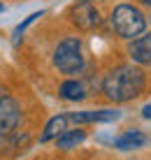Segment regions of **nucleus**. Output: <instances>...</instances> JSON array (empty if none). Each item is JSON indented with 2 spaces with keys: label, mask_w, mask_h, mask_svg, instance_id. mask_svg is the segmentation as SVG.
<instances>
[{
  "label": "nucleus",
  "mask_w": 151,
  "mask_h": 160,
  "mask_svg": "<svg viewBox=\"0 0 151 160\" xmlns=\"http://www.w3.org/2000/svg\"><path fill=\"white\" fill-rule=\"evenodd\" d=\"M144 84H147V79L139 68L121 65V68H114L112 72L105 74L102 93L109 102H128L144 91Z\"/></svg>",
  "instance_id": "f257e3e1"
},
{
  "label": "nucleus",
  "mask_w": 151,
  "mask_h": 160,
  "mask_svg": "<svg viewBox=\"0 0 151 160\" xmlns=\"http://www.w3.org/2000/svg\"><path fill=\"white\" fill-rule=\"evenodd\" d=\"M51 60H54V68L60 74H68V77L79 74L84 70V65H86L84 51H81V40L79 37H65V40H60L54 49Z\"/></svg>",
  "instance_id": "f03ea898"
},
{
  "label": "nucleus",
  "mask_w": 151,
  "mask_h": 160,
  "mask_svg": "<svg viewBox=\"0 0 151 160\" xmlns=\"http://www.w3.org/2000/svg\"><path fill=\"white\" fill-rule=\"evenodd\" d=\"M109 23H112V30L119 37H123V40H135V37H139L144 32V28H147L144 14L139 12L137 7H133V5H116V7L112 9Z\"/></svg>",
  "instance_id": "7ed1b4c3"
},
{
  "label": "nucleus",
  "mask_w": 151,
  "mask_h": 160,
  "mask_svg": "<svg viewBox=\"0 0 151 160\" xmlns=\"http://www.w3.org/2000/svg\"><path fill=\"white\" fill-rule=\"evenodd\" d=\"M68 19L72 21V26H75L77 30H84V32L100 26V12L96 9L93 0H77L70 7Z\"/></svg>",
  "instance_id": "20e7f679"
},
{
  "label": "nucleus",
  "mask_w": 151,
  "mask_h": 160,
  "mask_svg": "<svg viewBox=\"0 0 151 160\" xmlns=\"http://www.w3.org/2000/svg\"><path fill=\"white\" fill-rule=\"evenodd\" d=\"M21 123V104L12 95L0 98V137L14 135Z\"/></svg>",
  "instance_id": "39448f33"
},
{
  "label": "nucleus",
  "mask_w": 151,
  "mask_h": 160,
  "mask_svg": "<svg viewBox=\"0 0 151 160\" xmlns=\"http://www.w3.org/2000/svg\"><path fill=\"white\" fill-rule=\"evenodd\" d=\"M128 51L137 65H151V32H144L142 37L133 40Z\"/></svg>",
  "instance_id": "423d86ee"
},
{
  "label": "nucleus",
  "mask_w": 151,
  "mask_h": 160,
  "mask_svg": "<svg viewBox=\"0 0 151 160\" xmlns=\"http://www.w3.org/2000/svg\"><path fill=\"white\" fill-rule=\"evenodd\" d=\"M70 121L75 123H105V121H116L121 116L119 112H109V109H98V112H75V114H68Z\"/></svg>",
  "instance_id": "0eeeda50"
},
{
  "label": "nucleus",
  "mask_w": 151,
  "mask_h": 160,
  "mask_svg": "<svg viewBox=\"0 0 151 160\" xmlns=\"http://www.w3.org/2000/svg\"><path fill=\"white\" fill-rule=\"evenodd\" d=\"M68 123H70V116H68V114H58V116H54L47 125H44V130H42V135H40V142L44 144V142L58 139V137L65 132Z\"/></svg>",
  "instance_id": "6e6552de"
},
{
  "label": "nucleus",
  "mask_w": 151,
  "mask_h": 160,
  "mask_svg": "<svg viewBox=\"0 0 151 160\" xmlns=\"http://www.w3.org/2000/svg\"><path fill=\"white\" fill-rule=\"evenodd\" d=\"M58 95L63 98V100H70V102H79L86 98V86L81 84V81H75V79H68L63 81L58 88Z\"/></svg>",
  "instance_id": "1a4fd4ad"
},
{
  "label": "nucleus",
  "mask_w": 151,
  "mask_h": 160,
  "mask_svg": "<svg viewBox=\"0 0 151 160\" xmlns=\"http://www.w3.org/2000/svg\"><path fill=\"white\" fill-rule=\"evenodd\" d=\"M144 144H147V137L139 130H128L116 137V148H121V151H133V148H139Z\"/></svg>",
  "instance_id": "9d476101"
},
{
  "label": "nucleus",
  "mask_w": 151,
  "mask_h": 160,
  "mask_svg": "<svg viewBox=\"0 0 151 160\" xmlns=\"http://www.w3.org/2000/svg\"><path fill=\"white\" fill-rule=\"evenodd\" d=\"M84 139H86V130H65L56 139V144H58V148H63V151H70V148L79 146Z\"/></svg>",
  "instance_id": "9b49d317"
},
{
  "label": "nucleus",
  "mask_w": 151,
  "mask_h": 160,
  "mask_svg": "<svg viewBox=\"0 0 151 160\" xmlns=\"http://www.w3.org/2000/svg\"><path fill=\"white\" fill-rule=\"evenodd\" d=\"M40 16H42V12H35V14H30L26 21H21V23L16 26V28H14V44H19V42H21V32H23V30L28 28V26L33 23V21H37Z\"/></svg>",
  "instance_id": "f8f14e48"
},
{
  "label": "nucleus",
  "mask_w": 151,
  "mask_h": 160,
  "mask_svg": "<svg viewBox=\"0 0 151 160\" xmlns=\"http://www.w3.org/2000/svg\"><path fill=\"white\" fill-rule=\"evenodd\" d=\"M142 116L144 118H151V104H147V107L142 109Z\"/></svg>",
  "instance_id": "ddd939ff"
},
{
  "label": "nucleus",
  "mask_w": 151,
  "mask_h": 160,
  "mask_svg": "<svg viewBox=\"0 0 151 160\" xmlns=\"http://www.w3.org/2000/svg\"><path fill=\"white\" fill-rule=\"evenodd\" d=\"M142 5H147V7H151V0H139Z\"/></svg>",
  "instance_id": "4468645a"
},
{
  "label": "nucleus",
  "mask_w": 151,
  "mask_h": 160,
  "mask_svg": "<svg viewBox=\"0 0 151 160\" xmlns=\"http://www.w3.org/2000/svg\"><path fill=\"white\" fill-rule=\"evenodd\" d=\"M5 95V91H3V86H0V98H3Z\"/></svg>",
  "instance_id": "2eb2a0df"
},
{
  "label": "nucleus",
  "mask_w": 151,
  "mask_h": 160,
  "mask_svg": "<svg viewBox=\"0 0 151 160\" xmlns=\"http://www.w3.org/2000/svg\"><path fill=\"white\" fill-rule=\"evenodd\" d=\"M3 9H5V5H0V12H3Z\"/></svg>",
  "instance_id": "dca6fc26"
}]
</instances>
